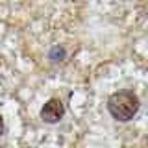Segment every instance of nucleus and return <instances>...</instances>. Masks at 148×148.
<instances>
[{"label": "nucleus", "mask_w": 148, "mask_h": 148, "mask_svg": "<svg viewBox=\"0 0 148 148\" xmlns=\"http://www.w3.org/2000/svg\"><path fill=\"white\" fill-rule=\"evenodd\" d=\"M65 115V106L59 98H50L46 104L41 108V119L48 124H56L63 119Z\"/></svg>", "instance_id": "obj_2"}, {"label": "nucleus", "mask_w": 148, "mask_h": 148, "mask_svg": "<svg viewBox=\"0 0 148 148\" xmlns=\"http://www.w3.org/2000/svg\"><path fill=\"white\" fill-rule=\"evenodd\" d=\"M4 133V119H2V115H0V135Z\"/></svg>", "instance_id": "obj_4"}, {"label": "nucleus", "mask_w": 148, "mask_h": 148, "mask_svg": "<svg viewBox=\"0 0 148 148\" xmlns=\"http://www.w3.org/2000/svg\"><path fill=\"white\" fill-rule=\"evenodd\" d=\"M65 56H67L65 48L58 45V46H54V48H52V52H50V59H54V61H63V59H65Z\"/></svg>", "instance_id": "obj_3"}, {"label": "nucleus", "mask_w": 148, "mask_h": 148, "mask_svg": "<svg viewBox=\"0 0 148 148\" xmlns=\"http://www.w3.org/2000/svg\"><path fill=\"white\" fill-rule=\"evenodd\" d=\"M141 102H139L137 95L132 91H119L108 98V109L111 117L120 120V122H128L137 115Z\"/></svg>", "instance_id": "obj_1"}]
</instances>
